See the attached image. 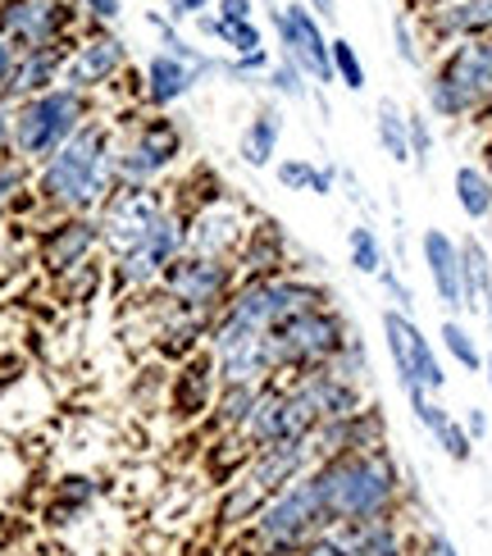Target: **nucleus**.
Returning a JSON list of instances; mask_svg holds the SVG:
<instances>
[{
	"mask_svg": "<svg viewBox=\"0 0 492 556\" xmlns=\"http://www.w3.org/2000/svg\"><path fill=\"white\" fill-rule=\"evenodd\" d=\"M114 119L97 114L91 124H83L68 142L41 160L33 174V192L46 211L55 215H97L101 205L114 197Z\"/></svg>",
	"mask_w": 492,
	"mask_h": 556,
	"instance_id": "nucleus-1",
	"label": "nucleus"
},
{
	"mask_svg": "<svg viewBox=\"0 0 492 556\" xmlns=\"http://www.w3.org/2000/svg\"><path fill=\"white\" fill-rule=\"evenodd\" d=\"M328 525H356V520H383L402 516L411 483L402 460L392 447H369V452H342L328 456L311 470Z\"/></svg>",
	"mask_w": 492,
	"mask_h": 556,
	"instance_id": "nucleus-2",
	"label": "nucleus"
},
{
	"mask_svg": "<svg viewBox=\"0 0 492 556\" xmlns=\"http://www.w3.org/2000/svg\"><path fill=\"white\" fill-rule=\"evenodd\" d=\"M114 182L119 188H164L187 160V132L174 114L128 105L114 119Z\"/></svg>",
	"mask_w": 492,
	"mask_h": 556,
	"instance_id": "nucleus-3",
	"label": "nucleus"
},
{
	"mask_svg": "<svg viewBox=\"0 0 492 556\" xmlns=\"http://www.w3.org/2000/svg\"><path fill=\"white\" fill-rule=\"evenodd\" d=\"M425 105L433 119L447 124L483 119L492 105V37L456 41L438 55V64L425 78Z\"/></svg>",
	"mask_w": 492,
	"mask_h": 556,
	"instance_id": "nucleus-4",
	"label": "nucleus"
},
{
	"mask_svg": "<svg viewBox=\"0 0 492 556\" xmlns=\"http://www.w3.org/2000/svg\"><path fill=\"white\" fill-rule=\"evenodd\" d=\"M324 529H333V525L324 516L319 489H315L311 475H301L297 483L265 497L255 520L238 534V547L247 556H297L311 539H319Z\"/></svg>",
	"mask_w": 492,
	"mask_h": 556,
	"instance_id": "nucleus-5",
	"label": "nucleus"
},
{
	"mask_svg": "<svg viewBox=\"0 0 492 556\" xmlns=\"http://www.w3.org/2000/svg\"><path fill=\"white\" fill-rule=\"evenodd\" d=\"M97 110H101L97 97H83L74 87H55L33 101H18L14 105V155L37 169L41 160H51L83 124L97 119Z\"/></svg>",
	"mask_w": 492,
	"mask_h": 556,
	"instance_id": "nucleus-6",
	"label": "nucleus"
},
{
	"mask_svg": "<svg viewBox=\"0 0 492 556\" xmlns=\"http://www.w3.org/2000/svg\"><path fill=\"white\" fill-rule=\"evenodd\" d=\"M356 333L346 324V315L328 301V306H311L283 324H274L265 333L269 346V361H274V375L278 379H292V375H306V369L319 365H333V356L346 346V338Z\"/></svg>",
	"mask_w": 492,
	"mask_h": 556,
	"instance_id": "nucleus-7",
	"label": "nucleus"
},
{
	"mask_svg": "<svg viewBox=\"0 0 492 556\" xmlns=\"http://www.w3.org/2000/svg\"><path fill=\"white\" fill-rule=\"evenodd\" d=\"M379 324H383V346L392 356V375L402 383V392L419 388V392H429V397H442V392H447V365H442L433 338L419 329V319L383 306Z\"/></svg>",
	"mask_w": 492,
	"mask_h": 556,
	"instance_id": "nucleus-8",
	"label": "nucleus"
},
{
	"mask_svg": "<svg viewBox=\"0 0 492 556\" xmlns=\"http://www.w3.org/2000/svg\"><path fill=\"white\" fill-rule=\"evenodd\" d=\"M78 28L87 23L78 18L74 0H0V37L14 51H46V46H74Z\"/></svg>",
	"mask_w": 492,
	"mask_h": 556,
	"instance_id": "nucleus-9",
	"label": "nucleus"
},
{
	"mask_svg": "<svg viewBox=\"0 0 492 556\" xmlns=\"http://www.w3.org/2000/svg\"><path fill=\"white\" fill-rule=\"evenodd\" d=\"M269 28L278 37V51L283 60H292L301 74L315 87H333V55H328V37L324 18L306 5V0H283V5H269Z\"/></svg>",
	"mask_w": 492,
	"mask_h": 556,
	"instance_id": "nucleus-10",
	"label": "nucleus"
},
{
	"mask_svg": "<svg viewBox=\"0 0 492 556\" xmlns=\"http://www.w3.org/2000/svg\"><path fill=\"white\" fill-rule=\"evenodd\" d=\"M124 74H133V51L114 28H83L64 55V87L83 97H101Z\"/></svg>",
	"mask_w": 492,
	"mask_h": 556,
	"instance_id": "nucleus-11",
	"label": "nucleus"
},
{
	"mask_svg": "<svg viewBox=\"0 0 492 556\" xmlns=\"http://www.w3.org/2000/svg\"><path fill=\"white\" fill-rule=\"evenodd\" d=\"M238 265L219 256H201V251H182V256L160 274V296L178 301L187 311H210L219 315V306L238 288Z\"/></svg>",
	"mask_w": 492,
	"mask_h": 556,
	"instance_id": "nucleus-12",
	"label": "nucleus"
},
{
	"mask_svg": "<svg viewBox=\"0 0 492 556\" xmlns=\"http://www.w3.org/2000/svg\"><path fill=\"white\" fill-rule=\"evenodd\" d=\"M169 201H174L169 188H114V197L97 211L101 238H105V261L142 242L155 228V219L169 211Z\"/></svg>",
	"mask_w": 492,
	"mask_h": 556,
	"instance_id": "nucleus-13",
	"label": "nucleus"
},
{
	"mask_svg": "<svg viewBox=\"0 0 492 556\" xmlns=\"http://www.w3.org/2000/svg\"><path fill=\"white\" fill-rule=\"evenodd\" d=\"M315 415L301 406V397L288 388V379H274L261 388V402H255L251 420L242 425L247 447H278V443H301V438H315Z\"/></svg>",
	"mask_w": 492,
	"mask_h": 556,
	"instance_id": "nucleus-14",
	"label": "nucleus"
},
{
	"mask_svg": "<svg viewBox=\"0 0 492 556\" xmlns=\"http://www.w3.org/2000/svg\"><path fill=\"white\" fill-rule=\"evenodd\" d=\"M215 397H219V365H215V352H210V346L169 365V379H164V415L174 420V429L205 425Z\"/></svg>",
	"mask_w": 492,
	"mask_h": 556,
	"instance_id": "nucleus-15",
	"label": "nucleus"
},
{
	"mask_svg": "<svg viewBox=\"0 0 492 556\" xmlns=\"http://www.w3.org/2000/svg\"><path fill=\"white\" fill-rule=\"evenodd\" d=\"M261 211H251L242 197H215L192 211V228H187V251H201V256H219V261H238V251L251 233V224Z\"/></svg>",
	"mask_w": 492,
	"mask_h": 556,
	"instance_id": "nucleus-16",
	"label": "nucleus"
},
{
	"mask_svg": "<svg viewBox=\"0 0 492 556\" xmlns=\"http://www.w3.org/2000/svg\"><path fill=\"white\" fill-rule=\"evenodd\" d=\"M105 238L97 215H55V224L37 238V261L51 278H64L91 261H101Z\"/></svg>",
	"mask_w": 492,
	"mask_h": 556,
	"instance_id": "nucleus-17",
	"label": "nucleus"
},
{
	"mask_svg": "<svg viewBox=\"0 0 492 556\" xmlns=\"http://www.w3.org/2000/svg\"><path fill=\"white\" fill-rule=\"evenodd\" d=\"M288 388L301 397V406L315 415V425H319V429H324V425H338V420H346V415H356V410L369 406L365 388H361V383H351V379H342L338 369H328V365L306 369V375H292Z\"/></svg>",
	"mask_w": 492,
	"mask_h": 556,
	"instance_id": "nucleus-18",
	"label": "nucleus"
},
{
	"mask_svg": "<svg viewBox=\"0 0 492 556\" xmlns=\"http://www.w3.org/2000/svg\"><path fill=\"white\" fill-rule=\"evenodd\" d=\"M419 33L433 46L492 37V0H433L419 10Z\"/></svg>",
	"mask_w": 492,
	"mask_h": 556,
	"instance_id": "nucleus-19",
	"label": "nucleus"
},
{
	"mask_svg": "<svg viewBox=\"0 0 492 556\" xmlns=\"http://www.w3.org/2000/svg\"><path fill=\"white\" fill-rule=\"evenodd\" d=\"M419 261H425V274H429V288L438 296V306L447 315H465L461 238H452L447 228H425V233H419Z\"/></svg>",
	"mask_w": 492,
	"mask_h": 556,
	"instance_id": "nucleus-20",
	"label": "nucleus"
},
{
	"mask_svg": "<svg viewBox=\"0 0 492 556\" xmlns=\"http://www.w3.org/2000/svg\"><path fill=\"white\" fill-rule=\"evenodd\" d=\"M319 466V452H315V438H301V443H278V447H255L247 460V479L261 489L265 497H274L278 489H288L301 475H311Z\"/></svg>",
	"mask_w": 492,
	"mask_h": 556,
	"instance_id": "nucleus-21",
	"label": "nucleus"
},
{
	"mask_svg": "<svg viewBox=\"0 0 492 556\" xmlns=\"http://www.w3.org/2000/svg\"><path fill=\"white\" fill-rule=\"evenodd\" d=\"M333 534L346 556H415V534L419 529L402 516L383 520H356V525H333Z\"/></svg>",
	"mask_w": 492,
	"mask_h": 556,
	"instance_id": "nucleus-22",
	"label": "nucleus"
},
{
	"mask_svg": "<svg viewBox=\"0 0 492 556\" xmlns=\"http://www.w3.org/2000/svg\"><path fill=\"white\" fill-rule=\"evenodd\" d=\"M292 242H288V233L278 228L269 215H255V224H251V233H247V242H242V251H238V278H278V274H288V269H301V265H292Z\"/></svg>",
	"mask_w": 492,
	"mask_h": 556,
	"instance_id": "nucleus-23",
	"label": "nucleus"
},
{
	"mask_svg": "<svg viewBox=\"0 0 492 556\" xmlns=\"http://www.w3.org/2000/svg\"><path fill=\"white\" fill-rule=\"evenodd\" d=\"M197 87H201L197 68H187L182 60L155 51L142 64V97H137V105H142V110H160V114H174V105H182Z\"/></svg>",
	"mask_w": 492,
	"mask_h": 556,
	"instance_id": "nucleus-24",
	"label": "nucleus"
},
{
	"mask_svg": "<svg viewBox=\"0 0 492 556\" xmlns=\"http://www.w3.org/2000/svg\"><path fill=\"white\" fill-rule=\"evenodd\" d=\"M64 55H68V46L23 51V55L14 60V74H10V87H5V101H10V105H18V101L41 97V91L64 87Z\"/></svg>",
	"mask_w": 492,
	"mask_h": 556,
	"instance_id": "nucleus-25",
	"label": "nucleus"
},
{
	"mask_svg": "<svg viewBox=\"0 0 492 556\" xmlns=\"http://www.w3.org/2000/svg\"><path fill=\"white\" fill-rule=\"evenodd\" d=\"M283 105L265 101L261 110L247 119V128L238 132V160L247 169H274L278 165V147H283Z\"/></svg>",
	"mask_w": 492,
	"mask_h": 556,
	"instance_id": "nucleus-26",
	"label": "nucleus"
},
{
	"mask_svg": "<svg viewBox=\"0 0 492 556\" xmlns=\"http://www.w3.org/2000/svg\"><path fill=\"white\" fill-rule=\"evenodd\" d=\"M265 506V493L255 489V483L247 475H238L232 483H224V489H215V506H210V529L224 539H238L242 529L255 520V511Z\"/></svg>",
	"mask_w": 492,
	"mask_h": 556,
	"instance_id": "nucleus-27",
	"label": "nucleus"
},
{
	"mask_svg": "<svg viewBox=\"0 0 492 556\" xmlns=\"http://www.w3.org/2000/svg\"><path fill=\"white\" fill-rule=\"evenodd\" d=\"M338 165H315L311 155H283L274 165V182L283 192H306V197H333L338 192Z\"/></svg>",
	"mask_w": 492,
	"mask_h": 556,
	"instance_id": "nucleus-28",
	"label": "nucleus"
},
{
	"mask_svg": "<svg viewBox=\"0 0 492 556\" xmlns=\"http://www.w3.org/2000/svg\"><path fill=\"white\" fill-rule=\"evenodd\" d=\"M147 23H151L155 46H160L164 55H174V60H182L187 68H197V74H201V83L219 78V55H210V46L187 41V37L178 33V23H169V18H164L160 10H151V14H147Z\"/></svg>",
	"mask_w": 492,
	"mask_h": 556,
	"instance_id": "nucleus-29",
	"label": "nucleus"
},
{
	"mask_svg": "<svg viewBox=\"0 0 492 556\" xmlns=\"http://www.w3.org/2000/svg\"><path fill=\"white\" fill-rule=\"evenodd\" d=\"M255 402H261V388L251 383H219V397L205 415V438H219V433H242V425L251 420Z\"/></svg>",
	"mask_w": 492,
	"mask_h": 556,
	"instance_id": "nucleus-30",
	"label": "nucleus"
},
{
	"mask_svg": "<svg viewBox=\"0 0 492 556\" xmlns=\"http://www.w3.org/2000/svg\"><path fill=\"white\" fill-rule=\"evenodd\" d=\"M461 278H465V315H479L492 296V251L479 233L461 238Z\"/></svg>",
	"mask_w": 492,
	"mask_h": 556,
	"instance_id": "nucleus-31",
	"label": "nucleus"
},
{
	"mask_svg": "<svg viewBox=\"0 0 492 556\" xmlns=\"http://www.w3.org/2000/svg\"><path fill=\"white\" fill-rule=\"evenodd\" d=\"M251 460V447L242 433H219L205 443V456H201V470H205V483L210 489H224V483H232Z\"/></svg>",
	"mask_w": 492,
	"mask_h": 556,
	"instance_id": "nucleus-32",
	"label": "nucleus"
},
{
	"mask_svg": "<svg viewBox=\"0 0 492 556\" xmlns=\"http://www.w3.org/2000/svg\"><path fill=\"white\" fill-rule=\"evenodd\" d=\"M452 197H456L461 215L470 219V224L492 219V169H483V165H456Z\"/></svg>",
	"mask_w": 492,
	"mask_h": 556,
	"instance_id": "nucleus-33",
	"label": "nucleus"
},
{
	"mask_svg": "<svg viewBox=\"0 0 492 556\" xmlns=\"http://www.w3.org/2000/svg\"><path fill=\"white\" fill-rule=\"evenodd\" d=\"M374 142L392 160V165H411V128H406V110L392 97L374 105Z\"/></svg>",
	"mask_w": 492,
	"mask_h": 556,
	"instance_id": "nucleus-34",
	"label": "nucleus"
},
{
	"mask_svg": "<svg viewBox=\"0 0 492 556\" xmlns=\"http://www.w3.org/2000/svg\"><path fill=\"white\" fill-rule=\"evenodd\" d=\"M346 261H351V269L365 274V278H379L388 269V247H383L379 233H374V224L361 219V224L346 228Z\"/></svg>",
	"mask_w": 492,
	"mask_h": 556,
	"instance_id": "nucleus-35",
	"label": "nucleus"
},
{
	"mask_svg": "<svg viewBox=\"0 0 492 556\" xmlns=\"http://www.w3.org/2000/svg\"><path fill=\"white\" fill-rule=\"evenodd\" d=\"M438 338H442V352H447L465 375H483V361H488V352L479 346V338L465 329V319L461 315H447L442 319V329H438Z\"/></svg>",
	"mask_w": 492,
	"mask_h": 556,
	"instance_id": "nucleus-36",
	"label": "nucleus"
},
{
	"mask_svg": "<svg viewBox=\"0 0 492 556\" xmlns=\"http://www.w3.org/2000/svg\"><path fill=\"white\" fill-rule=\"evenodd\" d=\"M105 483L91 479V475H64L55 483V511L60 516H91V506L101 502Z\"/></svg>",
	"mask_w": 492,
	"mask_h": 556,
	"instance_id": "nucleus-37",
	"label": "nucleus"
},
{
	"mask_svg": "<svg viewBox=\"0 0 492 556\" xmlns=\"http://www.w3.org/2000/svg\"><path fill=\"white\" fill-rule=\"evenodd\" d=\"M274 68L269 46L251 55H219V78H228L232 87H265V74Z\"/></svg>",
	"mask_w": 492,
	"mask_h": 556,
	"instance_id": "nucleus-38",
	"label": "nucleus"
},
{
	"mask_svg": "<svg viewBox=\"0 0 492 556\" xmlns=\"http://www.w3.org/2000/svg\"><path fill=\"white\" fill-rule=\"evenodd\" d=\"M265 87L274 91L278 101H311V97H315V83H311L306 74H301V68H297L292 60H283V55H278V60H274V68L265 74Z\"/></svg>",
	"mask_w": 492,
	"mask_h": 556,
	"instance_id": "nucleus-39",
	"label": "nucleus"
},
{
	"mask_svg": "<svg viewBox=\"0 0 492 556\" xmlns=\"http://www.w3.org/2000/svg\"><path fill=\"white\" fill-rule=\"evenodd\" d=\"M328 55H333V83H338V87L365 91L369 74H365V60H361L356 46H351L346 37H333V41H328Z\"/></svg>",
	"mask_w": 492,
	"mask_h": 556,
	"instance_id": "nucleus-40",
	"label": "nucleus"
},
{
	"mask_svg": "<svg viewBox=\"0 0 492 556\" xmlns=\"http://www.w3.org/2000/svg\"><path fill=\"white\" fill-rule=\"evenodd\" d=\"M23 192H33V165L28 160H18V155L0 160V215L14 211Z\"/></svg>",
	"mask_w": 492,
	"mask_h": 556,
	"instance_id": "nucleus-41",
	"label": "nucleus"
},
{
	"mask_svg": "<svg viewBox=\"0 0 492 556\" xmlns=\"http://www.w3.org/2000/svg\"><path fill=\"white\" fill-rule=\"evenodd\" d=\"M406 128H411V169L429 174V160H433V124H429V110H406Z\"/></svg>",
	"mask_w": 492,
	"mask_h": 556,
	"instance_id": "nucleus-42",
	"label": "nucleus"
},
{
	"mask_svg": "<svg viewBox=\"0 0 492 556\" xmlns=\"http://www.w3.org/2000/svg\"><path fill=\"white\" fill-rule=\"evenodd\" d=\"M433 443L442 447V456H447L452 460V466H470V460H475V438L470 433H465V425H461V415H452V420L447 425H442L438 433H433Z\"/></svg>",
	"mask_w": 492,
	"mask_h": 556,
	"instance_id": "nucleus-43",
	"label": "nucleus"
},
{
	"mask_svg": "<svg viewBox=\"0 0 492 556\" xmlns=\"http://www.w3.org/2000/svg\"><path fill=\"white\" fill-rule=\"evenodd\" d=\"M392 51L406 68H425V41H419L411 14H392Z\"/></svg>",
	"mask_w": 492,
	"mask_h": 556,
	"instance_id": "nucleus-44",
	"label": "nucleus"
},
{
	"mask_svg": "<svg viewBox=\"0 0 492 556\" xmlns=\"http://www.w3.org/2000/svg\"><path fill=\"white\" fill-rule=\"evenodd\" d=\"M328 369H338L342 379H351V383L369 388V375H374V369H369V352H365L361 333H351V338H346V346H342V352L333 356V365H328Z\"/></svg>",
	"mask_w": 492,
	"mask_h": 556,
	"instance_id": "nucleus-45",
	"label": "nucleus"
},
{
	"mask_svg": "<svg viewBox=\"0 0 492 556\" xmlns=\"http://www.w3.org/2000/svg\"><path fill=\"white\" fill-rule=\"evenodd\" d=\"M406 402H411V415H415V425L425 429L429 438H433V433H438L442 425L452 420V410L442 406L438 397H429V392H419V388H415V392H406Z\"/></svg>",
	"mask_w": 492,
	"mask_h": 556,
	"instance_id": "nucleus-46",
	"label": "nucleus"
},
{
	"mask_svg": "<svg viewBox=\"0 0 492 556\" xmlns=\"http://www.w3.org/2000/svg\"><path fill=\"white\" fill-rule=\"evenodd\" d=\"M74 10L87 28H114L124 18V0H74Z\"/></svg>",
	"mask_w": 492,
	"mask_h": 556,
	"instance_id": "nucleus-47",
	"label": "nucleus"
},
{
	"mask_svg": "<svg viewBox=\"0 0 492 556\" xmlns=\"http://www.w3.org/2000/svg\"><path fill=\"white\" fill-rule=\"evenodd\" d=\"M415 556H461V547H456V539L447 534V529L419 525V534H415Z\"/></svg>",
	"mask_w": 492,
	"mask_h": 556,
	"instance_id": "nucleus-48",
	"label": "nucleus"
},
{
	"mask_svg": "<svg viewBox=\"0 0 492 556\" xmlns=\"http://www.w3.org/2000/svg\"><path fill=\"white\" fill-rule=\"evenodd\" d=\"M379 288L388 292L392 311H406V315H415V292H411V283H406V278L396 274V265H388V269L379 274Z\"/></svg>",
	"mask_w": 492,
	"mask_h": 556,
	"instance_id": "nucleus-49",
	"label": "nucleus"
},
{
	"mask_svg": "<svg viewBox=\"0 0 492 556\" xmlns=\"http://www.w3.org/2000/svg\"><path fill=\"white\" fill-rule=\"evenodd\" d=\"M210 10H215V0H160V14L169 23H197Z\"/></svg>",
	"mask_w": 492,
	"mask_h": 556,
	"instance_id": "nucleus-50",
	"label": "nucleus"
},
{
	"mask_svg": "<svg viewBox=\"0 0 492 556\" xmlns=\"http://www.w3.org/2000/svg\"><path fill=\"white\" fill-rule=\"evenodd\" d=\"M215 18L224 23H255V0H215Z\"/></svg>",
	"mask_w": 492,
	"mask_h": 556,
	"instance_id": "nucleus-51",
	"label": "nucleus"
},
{
	"mask_svg": "<svg viewBox=\"0 0 492 556\" xmlns=\"http://www.w3.org/2000/svg\"><path fill=\"white\" fill-rule=\"evenodd\" d=\"M461 425H465V433H470L475 443H483V438H488V429H492V420H488V410H483V406H465Z\"/></svg>",
	"mask_w": 492,
	"mask_h": 556,
	"instance_id": "nucleus-52",
	"label": "nucleus"
},
{
	"mask_svg": "<svg viewBox=\"0 0 492 556\" xmlns=\"http://www.w3.org/2000/svg\"><path fill=\"white\" fill-rule=\"evenodd\" d=\"M297 556H346V552H342V543H338L333 529H324V534H319V539H311V543L301 547Z\"/></svg>",
	"mask_w": 492,
	"mask_h": 556,
	"instance_id": "nucleus-53",
	"label": "nucleus"
},
{
	"mask_svg": "<svg viewBox=\"0 0 492 556\" xmlns=\"http://www.w3.org/2000/svg\"><path fill=\"white\" fill-rule=\"evenodd\" d=\"M14 155V105L0 101V160Z\"/></svg>",
	"mask_w": 492,
	"mask_h": 556,
	"instance_id": "nucleus-54",
	"label": "nucleus"
},
{
	"mask_svg": "<svg viewBox=\"0 0 492 556\" xmlns=\"http://www.w3.org/2000/svg\"><path fill=\"white\" fill-rule=\"evenodd\" d=\"M14 60H18V51H14L5 37H0V101H5V87H10V74H14Z\"/></svg>",
	"mask_w": 492,
	"mask_h": 556,
	"instance_id": "nucleus-55",
	"label": "nucleus"
},
{
	"mask_svg": "<svg viewBox=\"0 0 492 556\" xmlns=\"http://www.w3.org/2000/svg\"><path fill=\"white\" fill-rule=\"evenodd\" d=\"M319 18H338V0H306Z\"/></svg>",
	"mask_w": 492,
	"mask_h": 556,
	"instance_id": "nucleus-56",
	"label": "nucleus"
},
{
	"mask_svg": "<svg viewBox=\"0 0 492 556\" xmlns=\"http://www.w3.org/2000/svg\"><path fill=\"white\" fill-rule=\"evenodd\" d=\"M483 383H488V392H492V352H488V361H483Z\"/></svg>",
	"mask_w": 492,
	"mask_h": 556,
	"instance_id": "nucleus-57",
	"label": "nucleus"
},
{
	"mask_svg": "<svg viewBox=\"0 0 492 556\" xmlns=\"http://www.w3.org/2000/svg\"><path fill=\"white\" fill-rule=\"evenodd\" d=\"M425 5H433V0H425Z\"/></svg>",
	"mask_w": 492,
	"mask_h": 556,
	"instance_id": "nucleus-58",
	"label": "nucleus"
}]
</instances>
